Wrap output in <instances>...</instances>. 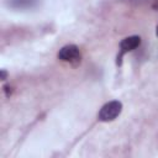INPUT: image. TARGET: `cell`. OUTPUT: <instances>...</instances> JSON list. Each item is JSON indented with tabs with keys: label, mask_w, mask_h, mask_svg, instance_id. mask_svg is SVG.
<instances>
[{
	"label": "cell",
	"mask_w": 158,
	"mask_h": 158,
	"mask_svg": "<svg viewBox=\"0 0 158 158\" xmlns=\"http://www.w3.org/2000/svg\"><path fill=\"white\" fill-rule=\"evenodd\" d=\"M139 44H141V38H139V36H130V37L123 38V40L120 42V51H118V54H117L116 64H117V65H121V64H122V57H123L127 52H131V51L136 49Z\"/></svg>",
	"instance_id": "obj_3"
},
{
	"label": "cell",
	"mask_w": 158,
	"mask_h": 158,
	"mask_svg": "<svg viewBox=\"0 0 158 158\" xmlns=\"http://www.w3.org/2000/svg\"><path fill=\"white\" fill-rule=\"evenodd\" d=\"M58 59H60L62 62H67L70 63L73 65H77L80 63L81 56H80V51L75 44H67L64 47H62L57 54Z\"/></svg>",
	"instance_id": "obj_2"
},
{
	"label": "cell",
	"mask_w": 158,
	"mask_h": 158,
	"mask_svg": "<svg viewBox=\"0 0 158 158\" xmlns=\"http://www.w3.org/2000/svg\"><path fill=\"white\" fill-rule=\"evenodd\" d=\"M121 110H122V104L118 100L109 101V102H106L100 109L99 115H98V118L100 121H102V122L112 121V120H115L121 114Z\"/></svg>",
	"instance_id": "obj_1"
},
{
	"label": "cell",
	"mask_w": 158,
	"mask_h": 158,
	"mask_svg": "<svg viewBox=\"0 0 158 158\" xmlns=\"http://www.w3.org/2000/svg\"><path fill=\"white\" fill-rule=\"evenodd\" d=\"M38 0H10L9 5L14 9H31L36 6Z\"/></svg>",
	"instance_id": "obj_4"
},
{
	"label": "cell",
	"mask_w": 158,
	"mask_h": 158,
	"mask_svg": "<svg viewBox=\"0 0 158 158\" xmlns=\"http://www.w3.org/2000/svg\"><path fill=\"white\" fill-rule=\"evenodd\" d=\"M156 36L158 37V25H157V30H156Z\"/></svg>",
	"instance_id": "obj_6"
},
{
	"label": "cell",
	"mask_w": 158,
	"mask_h": 158,
	"mask_svg": "<svg viewBox=\"0 0 158 158\" xmlns=\"http://www.w3.org/2000/svg\"><path fill=\"white\" fill-rule=\"evenodd\" d=\"M6 75H7L6 70H5V69H2V70H1V80H5V79H6Z\"/></svg>",
	"instance_id": "obj_5"
}]
</instances>
